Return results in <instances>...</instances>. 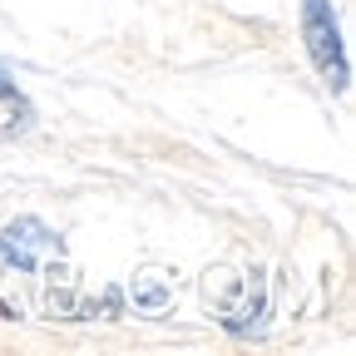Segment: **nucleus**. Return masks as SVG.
I'll list each match as a JSON object with an SVG mask.
<instances>
[{
    "instance_id": "nucleus-5",
    "label": "nucleus",
    "mask_w": 356,
    "mask_h": 356,
    "mask_svg": "<svg viewBox=\"0 0 356 356\" xmlns=\"http://www.w3.org/2000/svg\"><path fill=\"white\" fill-rule=\"evenodd\" d=\"M10 89H15V79L6 74V65H0V95H10Z\"/></svg>"
},
{
    "instance_id": "nucleus-2",
    "label": "nucleus",
    "mask_w": 356,
    "mask_h": 356,
    "mask_svg": "<svg viewBox=\"0 0 356 356\" xmlns=\"http://www.w3.org/2000/svg\"><path fill=\"white\" fill-rule=\"evenodd\" d=\"M50 257H60V233H50L40 218H15L0 228V262L20 267V273H40V267H50Z\"/></svg>"
},
{
    "instance_id": "nucleus-4",
    "label": "nucleus",
    "mask_w": 356,
    "mask_h": 356,
    "mask_svg": "<svg viewBox=\"0 0 356 356\" xmlns=\"http://www.w3.org/2000/svg\"><path fill=\"white\" fill-rule=\"evenodd\" d=\"M139 302H144V307H163V287H159V282H144V287H139Z\"/></svg>"
},
{
    "instance_id": "nucleus-3",
    "label": "nucleus",
    "mask_w": 356,
    "mask_h": 356,
    "mask_svg": "<svg viewBox=\"0 0 356 356\" xmlns=\"http://www.w3.org/2000/svg\"><path fill=\"white\" fill-rule=\"evenodd\" d=\"M30 124H35V109L25 104L20 89L0 95V139H20V134H30Z\"/></svg>"
},
{
    "instance_id": "nucleus-1",
    "label": "nucleus",
    "mask_w": 356,
    "mask_h": 356,
    "mask_svg": "<svg viewBox=\"0 0 356 356\" xmlns=\"http://www.w3.org/2000/svg\"><path fill=\"white\" fill-rule=\"evenodd\" d=\"M302 40H307V55L317 65V74L332 89L351 84V65H346V44H341V25L332 0H302Z\"/></svg>"
}]
</instances>
